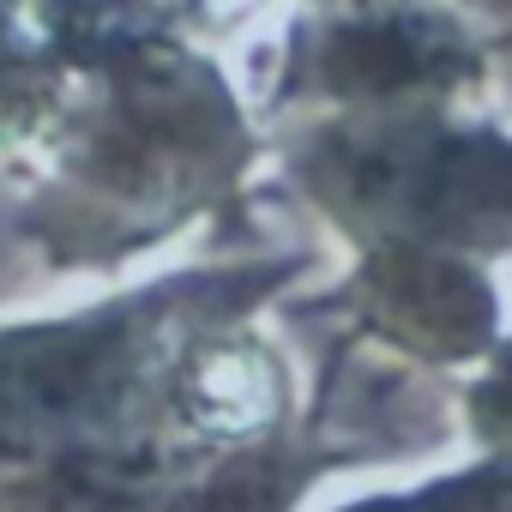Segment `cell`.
<instances>
[{"instance_id": "cell-1", "label": "cell", "mask_w": 512, "mask_h": 512, "mask_svg": "<svg viewBox=\"0 0 512 512\" xmlns=\"http://www.w3.org/2000/svg\"><path fill=\"white\" fill-rule=\"evenodd\" d=\"M368 512H512V470L488 464V470L440 482L416 500H386V506H368Z\"/></svg>"}, {"instance_id": "cell-2", "label": "cell", "mask_w": 512, "mask_h": 512, "mask_svg": "<svg viewBox=\"0 0 512 512\" xmlns=\"http://www.w3.org/2000/svg\"><path fill=\"white\" fill-rule=\"evenodd\" d=\"M470 416H476V428H482V440H488L494 464H506V470H512V344L494 356L488 380L470 392Z\"/></svg>"}]
</instances>
